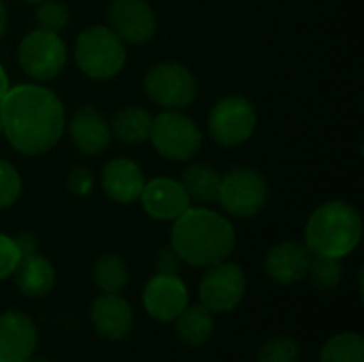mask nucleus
<instances>
[{
	"label": "nucleus",
	"mask_w": 364,
	"mask_h": 362,
	"mask_svg": "<svg viewBox=\"0 0 364 362\" xmlns=\"http://www.w3.org/2000/svg\"><path fill=\"white\" fill-rule=\"evenodd\" d=\"M0 124L13 149L23 156H41L62 139L66 113L51 90L21 83L9 87L0 100Z\"/></svg>",
	"instance_id": "1"
},
{
	"label": "nucleus",
	"mask_w": 364,
	"mask_h": 362,
	"mask_svg": "<svg viewBox=\"0 0 364 362\" xmlns=\"http://www.w3.org/2000/svg\"><path fill=\"white\" fill-rule=\"evenodd\" d=\"M173 222L171 247L183 262L192 267H211L215 262L228 260L235 250V228L218 211L190 207Z\"/></svg>",
	"instance_id": "2"
},
{
	"label": "nucleus",
	"mask_w": 364,
	"mask_h": 362,
	"mask_svg": "<svg viewBox=\"0 0 364 362\" xmlns=\"http://www.w3.org/2000/svg\"><path fill=\"white\" fill-rule=\"evenodd\" d=\"M363 239L360 213L343 201L320 205L307 220L305 245L314 256L346 258Z\"/></svg>",
	"instance_id": "3"
},
{
	"label": "nucleus",
	"mask_w": 364,
	"mask_h": 362,
	"mask_svg": "<svg viewBox=\"0 0 364 362\" xmlns=\"http://www.w3.org/2000/svg\"><path fill=\"white\" fill-rule=\"evenodd\" d=\"M75 60L85 77L105 81L124 68L126 47L109 26H92L77 36Z\"/></svg>",
	"instance_id": "4"
},
{
	"label": "nucleus",
	"mask_w": 364,
	"mask_h": 362,
	"mask_svg": "<svg viewBox=\"0 0 364 362\" xmlns=\"http://www.w3.org/2000/svg\"><path fill=\"white\" fill-rule=\"evenodd\" d=\"M149 141L160 151V156L175 162H186L200 149L203 134L198 126L179 109H164L151 117Z\"/></svg>",
	"instance_id": "5"
},
{
	"label": "nucleus",
	"mask_w": 364,
	"mask_h": 362,
	"mask_svg": "<svg viewBox=\"0 0 364 362\" xmlns=\"http://www.w3.org/2000/svg\"><path fill=\"white\" fill-rule=\"evenodd\" d=\"M269 201V186L256 169H235L220 181L218 203L232 218H254Z\"/></svg>",
	"instance_id": "6"
},
{
	"label": "nucleus",
	"mask_w": 364,
	"mask_h": 362,
	"mask_svg": "<svg viewBox=\"0 0 364 362\" xmlns=\"http://www.w3.org/2000/svg\"><path fill=\"white\" fill-rule=\"evenodd\" d=\"M17 62L36 81L55 79L66 64V45L58 32L36 28L28 32L17 49Z\"/></svg>",
	"instance_id": "7"
},
{
	"label": "nucleus",
	"mask_w": 364,
	"mask_h": 362,
	"mask_svg": "<svg viewBox=\"0 0 364 362\" xmlns=\"http://www.w3.org/2000/svg\"><path fill=\"white\" fill-rule=\"evenodd\" d=\"M256 122V109L245 96H226L213 105L207 126L215 143L237 147L254 134Z\"/></svg>",
	"instance_id": "8"
},
{
	"label": "nucleus",
	"mask_w": 364,
	"mask_h": 362,
	"mask_svg": "<svg viewBox=\"0 0 364 362\" xmlns=\"http://www.w3.org/2000/svg\"><path fill=\"white\" fill-rule=\"evenodd\" d=\"M145 92L164 109H183L196 98L198 85L194 75L183 64L162 62L147 70Z\"/></svg>",
	"instance_id": "9"
},
{
	"label": "nucleus",
	"mask_w": 364,
	"mask_h": 362,
	"mask_svg": "<svg viewBox=\"0 0 364 362\" xmlns=\"http://www.w3.org/2000/svg\"><path fill=\"white\" fill-rule=\"evenodd\" d=\"M245 273L239 265L222 260L207 267L200 282V305L211 314L232 312L245 297Z\"/></svg>",
	"instance_id": "10"
},
{
	"label": "nucleus",
	"mask_w": 364,
	"mask_h": 362,
	"mask_svg": "<svg viewBox=\"0 0 364 362\" xmlns=\"http://www.w3.org/2000/svg\"><path fill=\"white\" fill-rule=\"evenodd\" d=\"M109 28L130 45L147 43L158 28L156 13L147 0H113L107 11Z\"/></svg>",
	"instance_id": "11"
},
{
	"label": "nucleus",
	"mask_w": 364,
	"mask_h": 362,
	"mask_svg": "<svg viewBox=\"0 0 364 362\" xmlns=\"http://www.w3.org/2000/svg\"><path fill=\"white\" fill-rule=\"evenodd\" d=\"M188 288L179 275L156 273L143 288V307L156 322H175L188 307Z\"/></svg>",
	"instance_id": "12"
},
{
	"label": "nucleus",
	"mask_w": 364,
	"mask_h": 362,
	"mask_svg": "<svg viewBox=\"0 0 364 362\" xmlns=\"http://www.w3.org/2000/svg\"><path fill=\"white\" fill-rule=\"evenodd\" d=\"M139 201L143 203V209L149 218L162 222H173L192 207V201L181 181L171 177H156L151 181H145Z\"/></svg>",
	"instance_id": "13"
},
{
	"label": "nucleus",
	"mask_w": 364,
	"mask_h": 362,
	"mask_svg": "<svg viewBox=\"0 0 364 362\" xmlns=\"http://www.w3.org/2000/svg\"><path fill=\"white\" fill-rule=\"evenodd\" d=\"M38 344V331L32 318L21 312L0 314V362H26Z\"/></svg>",
	"instance_id": "14"
},
{
	"label": "nucleus",
	"mask_w": 364,
	"mask_h": 362,
	"mask_svg": "<svg viewBox=\"0 0 364 362\" xmlns=\"http://www.w3.org/2000/svg\"><path fill=\"white\" fill-rule=\"evenodd\" d=\"M314 254L305 243L296 241H284L269 250L264 258V271L269 280L282 286H292L303 280H307L309 265Z\"/></svg>",
	"instance_id": "15"
},
{
	"label": "nucleus",
	"mask_w": 364,
	"mask_h": 362,
	"mask_svg": "<svg viewBox=\"0 0 364 362\" xmlns=\"http://www.w3.org/2000/svg\"><path fill=\"white\" fill-rule=\"evenodd\" d=\"M90 320L94 331L102 339L119 341L130 335L134 324V314L124 297L102 292L90 307Z\"/></svg>",
	"instance_id": "16"
},
{
	"label": "nucleus",
	"mask_w": 364,
	"mask_h": 362,
	"mask_svg": "<svg viewBox=\"0 0 364 362\" xmlns=\"http://www.w3.org/2000/svg\"><path fill=\"white\" fill-rule=\"evenodd\" d=\"M68 132L73 139V145L85 154V156H98L111 145V128L107 119L94 109V107H79L70 122H68Z\"/></svg>",
	"instance_id": "17"
},
{
	"label": "nucleus",
	"mask_w": 364,
	"mask_h": 362,
	"mask_svg": "<svg viewBox=\"0 0 364 362\" xmlns=\"http://www.w3.org/2000/svg\"><path fill=\"white\" fill-rule=\"evenodd\" d=\"M145 188V175L141 166L128 158H115L102 169L105 194L122 205L136 203Z\"/></svg>",
	"instance_id": "18"
},
{
	"label": "nucleus",
	"mask_w": 364,
	"mask_h": 362,
	"mask_svg": "<svg viewBox=\"0 0 364 362\" xmlns=\"http://www.w3.org/2000/svg\"><path fill=\"white\" fill-rule=\"evenodd\" d=\"M13 277H15L17 290L30 299H43L55 286V269L41 254L23 256L17 269L13 271Z\"/></svg>",
	"instance_id": "19"
},
{
	"label": "nucleus",
	"mask_w": 364,
	"mask_h": 362,
	"mask_svg": "<svg viewBox=\"0 0 364 362\" xmlns=\"http://www.w3.org/2000/svg\"><path fill=\"white\" fill-rule=\"evenodd\" d=\"M175 331L183 344L192 348L203 346L213 335V314L200 303L198 305L188 303V307L175 318Z\"/></svg>",
	"instance_id": "20"
},
{
	"label": "nucleus",
	"mask_w": 364,
	"mask_h": 362,
	"mask_svg": "<svg viewBox=\"0 0 364 362\" xmlns=\"http://www.w3.org/2000/svg\"><path fill=\"white\" fill-rule=\"evenodd\" d=\"M111 137L126 145H139L149 139L151 132V115L139 107L119 109L111 119Z\"/></svg>",
	"instance_id": "21"
},
{
	"label": "nucleus",
	"mask_w": 364,
	"mask_h": 362,
	"mask_svg": "<svg viewBox=\"0 0 364 362\" xmlns=\"http://www.w3.org/2000/svg\"><path fill=\"white\" fill-rule=\"evenodd\" d=\"M220 181H222L220 173L207 164H192L181 175V186L188 192L190 201H196L203 205L218 201Z\"/></svg>",
	"instance_id": "22"
},
{
	"label": "nucleus",
	"mask_w": 364,
	"mask_h": 362,
	"mask_svg": "<svg viewBox=\"0 0 364 362\" xmlns=\"http://www.w3.org/2000/svg\"><path fill=\"white\" fill-rule=\"evenodd\" d=\"M128 267L126 262L115 254H102L98 256L94 265V284L100 292L107 294H119L128 286Z\"/></svg>",
	"instance_id": "23"
},
{
	"label": "nucleus",
	"mask_w": 364,
	"mask_h": 362,
	"mask_svg": "<svg viewBox=\"0 0 364 362\" xmlns=\"http://www.w3.org/2000/svg\"><path fill=\"white\" fill-rule=\"evenodd\" d=\"M320 362H364V339L358 333H341L328 339L320 352Z\"/></svg>",
	"instance_id": "24"
},
{
	"label": "nucleus",
	"mask_w": 364,
	"mask_h": 362,
	"mask_svg": "<svg viewBox=\"0 0 364 362\" xmlns=\"http://www.w3.org/2000/svg\"><path fill=\"white\" fill-rule=\"evenodd\" d=\"M307 277L318 290H335L343 280V265L341 258L328 256H314L309 265Z\"/></svg>",
	"instance_id": "25"
},
{
	"label": "nucleus",
	"mask_w": 364,
	"mask_h": 362,
	"mask_svg": "<svg viewBox=\"0 0 364 362\" xmlns=\"http://www.w3.org/2000/svg\"><path fill=\"white\" fill-rule=\"evenodd\" d=\"M258 362H299L301 344L290 335H277L258 350Z\"/></svg>",
	"instance_id": "26"
},
{
	"label": "nucleus",
	"mask_w": 364,
	"mask_h": 362,
	"mask_svg": "<svg viewBox=\"0 0 364 362\" xmlns=\"http://www.w3.org/2000/svg\"><path fill=\"white\" fill-rule=\"evenodd\" d=\"M68 6L62 0H43L36 9L38 28L49 32H62L68 26Z\"/></svg>",
	"instance_id": "27"
},
{
	"label": "nucleus",
	"mask_w": 364,
	"mask_h": 362,
	"mask_svg": "<svg viewBox=\"0 0 364 362\" xmlns=\"http://www.w3.org/2000/svg\"><path fill=\"white\" fill-rule=\"evenodd\" d=\"M21 194V177L17 173V169L6 162L0 160V209L11 207Z\"/></svg>",
	"instance_id": "28"
},
{
	"label": "nucleus",
	"mask_w": 364,
	"mask_h": 362,
	"mask_svg": "<svg viewBox=\"0 0 364 362\" xmlns=\"http://www.w3.org/2000/svg\"><path fill=\"white\" fill-rule=\"evenodd\" d=\"M19 260H21V254L15 245V239L0 233V282L13 275Z\"/></svg>",
	"instance_id": "29"
},
{
	"label": "nucleus",
	"mask_w": 364,
	"mask_h": 362,
	"mask_svg": "<svg viewBox=\"0 0 364 362\" xmlns=\"http://www.w3.org/2000/svg\"><path fill=\"white\" fill-rule=\"evenodd\" d=\"M92 186H94V177H92L90 169L77 166V169L70 171V175H68V190L75 196H87L92 192Z\"/></svg>",
	"instance_id": "30"
},
{
	"label": "nucleus",
	"mask_w": 364,
	"mask_h": 362,
	"mask_svg": "<svg viewBox=\"0 0 364 362\" xmlns=\"http://www.w3.org/2000/svg\"><path fill=\"white\" fill-rule=\"evenodd\" d=\"M181 258L173 252V247H164L156 254V273L160 275H179Z\"/></svg>",
	"instance_id": "31"
},
{
	"label": "nucleus",
	"mask_w": 364,
	"mask_h": 362,
	"mask_svg": "<svg viewBox=\"0 0 364 362\" xmlns=\"http://www.w3.org/2000/svg\"><path fill=\"white\" fill-rule=\"evenodd\" d=\"M15 245H17V250H19L21 258H23V256H32V254H36V247H38L36 237H34L32 233H19V235L15 237Z\"/></svg>",
	"instance_id": "32"
},
{
	"label": "nucleus",
	"mask_w": 364,
	"mask_h": 362,
	"mask_svg": "<svg viewBox=\"0 0 364 362\" xmlns=\"http://www.w3.org/2000/svg\"><path fill=\"white\" fill-rule=\"evenodd\" d=\"M9 87H11V85H9V77H6V70H4V68L0 66V100L4 98V94L9 92Z\"/></svg>",
	"instance_id": "33"
},
{
	"label": "nucleus",
	"mask_w": 364,
	"mask_h": 362,
	"mask_svg": "<svg viewBox=\"0 0 364 362\" xmlns=\"http://www.w3.org/2000/svg\"><path fill=\"white\" fill-rule=\"evenodd\" d=\"M4 30H6V6H4V2L0 0V38H2Z\"/></svg>",
	"instance_id": "34"
},
{
	"label": "nucleus",
	"mask_w": 364,
	"mask_h": 362,
	"mask_svg": "<svg viewBox=\"0 0 364 362\" xmlns=\"http://www.w3.org/2000/svg\"><path fill=\"white\" fill-rule=\"evenodd\" d=\"M26 362H51V361H45V358H28Z\"/></svg>",
	"instance_id": "35"
},
{
	"label": "nucleus",
	"mask_w": 364,
	"mask_h": 362,
	"mask_svg": "<svg viewBox=\"0 0 364 362\" xmlns=\"http://www.w3.org/2000/svg\"><path fill=\"white\" fill-rule=\"evenodd\" d=\"M28 2H43V0H28Z\"/></svg>",
	"instance_id": "36"
},
{
	"label": "nucleus",
	"mask_w": 364,
	"mask_h": 362,
	"mask_svg": "<svg viewBox=\"0 0 364 362\" xmlns=\"http://www.w3.org/2000/svg\"><path fill=\"white\" fill-rule=\"evenodd\" d=\"M0 137H2V124H0Z\"/></svg>",
	"instance_id": "37"
}]
</instances>
